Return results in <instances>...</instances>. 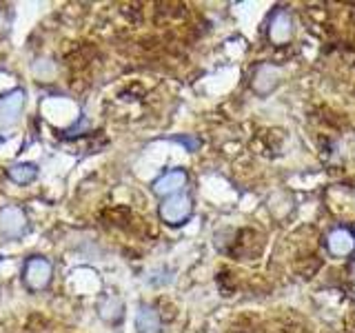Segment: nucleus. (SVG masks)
<instances>
[{"label": "nucleus", "instance_id": "nucleus-1", "mask_svg": "<svg viewBox=\"0 0 355 333\" xmlns=\"http://www.w3.org/2000/svg\"><path fill=\"white\" fill-rule=\"evenodd\" d=\"M53 278V264L42 258V255H31V258L22 266V282L31 291H42L47 289Z\"/></svg>", "mask_w": 355, "mask_h": 333}, {"label": "nucleus", "instance_id": "nucleus-2", "mask_svg": "<svg viewBox=\"0 0 355 333\" xmlns=\"http://www.w3.org/2000/svg\"><path fill=\"white\" fill-rule=\"evenodd\" d=\"M191 214H193L191 198L184 194H175L171 198H166L160 205V218L171 227L184 225V222L191 218Z\"/></svg>", "mask_w": 355, "mask_h": 333}, {"label": "nucleus", "instance_id": "nucleus-3", "mask_svg": "<svg viewBox=\"0 0 355 333\" xmlns=\"http://www.w3.org/2000/svg\"><path fill=\"white\" fill-rule=\"evenodd\" d=\"M29 229L27 214L16 205H9L5 209H0V236H5L9 240L22 238Z\"/></svg>", "mask_w": 355, "mask_h": 333}, {"label": "nucleus", "instance_id": "nucleus-4", "mask_svg": "<svg viewBox=\"0 0 355 333\" xmlns=\"http://www.w3.org/2000/svg\"><path fill=\"white\" fill-rule=\"evenodd\" d=\"M187 185V173L182 169H171L162 173L158 180L153 182V191L158 196H164V198H171L175 196L180 189Z\"/></svg>", "mask_w": 355, "mask_h": 333}, {"label": "nucleus", "instance_id": "nucleus-5", "mask_svg": "<svg viewBox=\"0 0 355 333\" xmlns=\"http://www.w3.org/2000/svg\"><path fill=\"white\" fill-rule=\"evenodd\" d=\"M22 105H25V94L22 92H11L9 96L0 98V120L5 122V125H11V122H16V118L20 116L22 111Z\"/></svg>", "mask_w": 355, "mask_h": 333}, {"label": "nucleus", "instance_id": "nucleus-6", "mask_svg": "<svg viewBox=\"0 0 355 333\" xmlns=\"http://www.w3.org/2000/svg\"><path fill=\"white\" fill-rule=\"evenodd\" d=\"M293 33V22L291 16L286 11H275V16L271 18V27H269V36L275 44H282L291 38Z\"/></svg>", "mask_w": 355, "mask_h": 333}, {"label": "nucleus", "instance_id": "nucleus-7", "mask_svg": "<svg viewBox=\"0 0 355 333\" xmlns=\"http://www.w3.org/2000/svg\"><path fill=\"white\" fill-rule=\"evenodd\" d=\"M327 244L333 255H349L355 249V236L349 229H336L329 236Z\"/></svg>", "mask_w": 355, "mask_h": 333}, {"label": "nucleus", "instance_id": "nucleus-8", "mask_svg": "<svg viewBox=\"0 0 355 333\" xmlns=\"http://www.w3.org/2000/svg\"><path fill=\"white\" fill-rule=\"evenodd\" d=\"M7 176H9V180H11V182H16V185H29V182L36 180L38 166H33V164H29V162L11 164L9 169H7Z\"/></svg>", "mask_w": 355, "mask_h": 333}, {"label": "nucleus", "instance_id": "nucleus-9", "mask_svg": "<svg viewBox=\"0 0 355 333\" xmlns=\"http://www.w3.org/2000/svg\"><path fill=\"white\" fill-rule=\"evenodd\" d=\"M136 327L138 333H155L160 329V316L151 307H140L136 316Z\"/></svg>", "mask_w": 355, "mask_h": 333}, {"label": "nucleus", "instance_id": "nucleus-10", "mask_svg": "<svg viewBox=\"0 0 355 333\" xmlns=\"http://www.w3.org/2000/svg\"><path fill=\"white\" fill-rule=\"evenodd\" d=\"M100 311H103V318H105V320L116 322V320H120V316H122V305H120V300H118V298H111V300H107V307H105V305L100 307Z\"/></svg>", "mask_w": 355, "mask_h": 333}]
</instances>
